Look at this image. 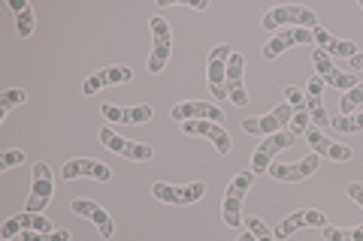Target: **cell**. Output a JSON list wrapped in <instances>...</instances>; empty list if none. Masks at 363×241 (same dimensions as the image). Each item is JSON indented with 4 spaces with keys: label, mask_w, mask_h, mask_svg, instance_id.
<instances>
[{
    "label": "cell",
    "mask_w": 363,
    "mask_h": 241,
    "mask_svg": "<svg viewBox=\"0 0 363 241\" xmlns=\"http://www.w3.org/2000/svg\"><path fill=\"white\" fill-rule=\"evenodd\" d=\"M267 30H276V28H306V30H315L318 28V18H315V9L309 6H276L269 9L260 21Z\"/></svg>",
    "instance_id": "cell-1"
},
{
    "label": "cell",
    "mask_w": 363,
    "mask_h": 241,
    "mask_svg": "<svg viewBox=\"0 0 363 241\" xmlns=\"http://www.w3.org/2000/svg\"><path fill=\"white\" fill-rule=\"evenodd\" d=\"M252 181H255V172H240V175L230 181V187H227L224 205H221L227 226H233V229L242 226V199H245V193L252 190Z\"/></svg>",
    "instance_id": "cell-2"
},
{
    "label": "cell",
    "mask_w": 363,
    "mask_h": 241,
    "mask_svg": "<svg viewBox=\"0 0 363 241\" xmlns=\"http://www.w3.org/2000/svg\"><path fill=\"white\" fill-rule=\"evenodd\" d=\"M312 66H315V76L321 78L324 85L336 88V90H351V88L360 85L354 73H339L333 66V57L327 54L324 49H312Z\"/></svg>",
    "instance_id": "cell-3"
},
{
    "label": "cell",
    "mask_w": 363,
    "mask_h": 241,
    "mask_svg": "<svg viewBox=\"0 0 363 241\" xmlns=\"http://www.w3.org/2000/svg\"><path fill=\"white\" fill-rule=\"evenodd\" d=\"M291 121H294V109L288 106H276L269 114H264V118H245L242 121V130L245 133H252V136H272V133H281V130H288L291 127Z\"/></svg>",
    "instance_id": "cell-4"
},
{
    "label": "cell",
    "mask_w": 363,
    "mask_h": 241,
    "mask_svg": "<svg viewBox=\"0 0 363 241\" xmlns=\"http://www.w3.org/2000/svg\"><path fill=\"white\" fill-rule=\"evenodd\" d=\"M294 142H297V136H294L291 130H281V133L267 136V139L257 145L255 157H252V172H255V175H264V172H269L272 157H276L279 151H285V148H291Z\"/></svg>",
    "instance_id": "cell-5"
},
{
    "label": "cell",
    "mask_w": 363,
    "mask_h": 241,
    "mask_svg": "<svg viewBox=\"0 0 363 241\" xmlns=\"http://www.w3.org/2000/svg\"><path fill=\"white\" fill-rule=\"evenodd\" d=\"M52 196H55V181H52V169H49V163H37V166H33L30 196H28V211L40 214L43 208H49Z\"/></svg>",
    "instance_id": "cell-6"
},
{
    "label": "cell",
    "mask_w": 363,
    "mask_h": 241,
    "mask_svg": "<svg viewBox=\"0 0 363 241\" xmlns=\"http://www.w3.org/2000/svg\"><path fill=\"white\" fill-rule=\"evenodd\" d=\"M233 54V45H215L209 54V94L215 100H227V61Z\"/></svg>",
    "instance_id": "cell-7"
},
{
    "label": "cell",
    "mask_w": 363,
    "mask_h": 241,
    "mask_svg": "<svg viewBox=\"0 0 363 241\" xmlns=\"http://www.w3.org/2000/svg\"><path fill=\"white\" fill-rule=\"evenodd\" d=\"M100 145L109 148V151L118 157H128V160H152V154H155L152 145L124 139V136H118L112 127H100Z\"/></svg>",
    "instance_id": "cell-8"
},
{
    "label": "cell",
    "mask_w": 363,
    "mask_h": 241,
    "mask_svg": "<svg viewBox=\"0 0 363 241\" xmlns=\"http://www.w3.org/2000/svg\"><path fill=\"white\" fill-rule=\"evenodd\" d=\"M152 196L167 202V205H194L206 196V184H203V181H194V184H185V187H173V184L157 181V184H152Z\"/></svg>",
    "instance_id": "cell-9"
},
{
    "label": "cell",
    "mask_w": 363,
    "mask_h": 241,
    "mask_svg": "<svg viewBox=\"0 0 363 241\" xmlns=\"http://www.w3.org/2000/svg\"><path fill=\"white\" fill-rule=\"evenodd\" d=\"M152 40H155V49L149 57V73H164V66L169 64V49H173V37H169V25L164 18H152Z\"/></svg>",
    "instance_id": "cell-10"
},
{
    "label": "cell",
    "mask_w": 363,
    "mask_h": 241,
    "mask_svg": "<svg viewBox=\"0 0 363 241\" xmlns=\"http://www.w3.org/2000/svg\"><path fill=\"white\" fill-rule=\"evenodd\" d=\"M242 70H245V57L242 52H233L227 61V100L233 106H248V94H245V82H242Z\"/></svg>",
    "instance_id": "cell-11"
},
{
    "label": "cell",
    "mask_w": 363,
    "mask_h": 241,
    "mask_svg": "<svg viewBox=\"0 0 363 241\" xmlns=\"http://www.w3.org/2000/svg\"><path fill=\"white\" fill-rule=\"evenodd\" d=\"M169 118L173 121H212V124H221L224 121V114L218 106H212V102H179V106L169 109Z\"/></svg>",
    "instance_id": "cell-12"
},
{
    "label": "cell",
    "mask_w": 363,
    "mask_h": 241,
    "mask_svg": "<svg viewBox=\"0 0 363 241\" xmlns=\"http://www.w3.org/2000/svg\"><path fill=\"white\" fill-rule=\"evenodd\" d=\"M130 78H133L130 66H106V70L91 73V76L85 78L82 90H85V97H94V94H100L104 88H109V85H124V82H130Z\"/></svg>",
    "instance_id": "cell-13"
},
{
    "label": "cell",
    "mask_w": 363,
    "mask_h": 241,
    "mask_svg": "<svg viewBox=\"0 0 363 241\" xmlns=\"http://www.w3.org/2000/svg\"><path fill=\"white\" fill-rule=\"evenodd\" d=\"M306 139H309V145H312V151L318 154V157H327V160H336V163H348L351 157H354V151H351L348 145H336V142H330L327 136L321 133V127H312L306 130Z\"/></svg>",
    "instance_id": "cell-14"
},
{
    "label": "cell",
    "mask_w": 363,
    "mask_h": 241,
    "mask_svg": "<svg viewBox=\"0 0 363 241\" xmlns=\"http://www.w3.org/2000/svg\"><path fill=\"white\" fill-rule=\"evenodd\" d=\"M318 166H321V157L318 154H309L306 160H300V163H272L269 166V175L276 181H303V178H312Z\"/></svg>",
    "instance_id": "cell-15"
},
{
    "label": "cell",
    "mask_w": 363,
    "mask_h": 241,
    "mask_svg": "<svg viewBox=\"0 0 363 241\" xmlns=\"http://www.w3.org/2000/svg\"><path fill=\"white\" fill-rule=\"evenodd\" d=\"M182 130H185L188 136H206V139H212L215 151H218L221 157L230 151V145H233L230 133H227L221 124H212V121H185V124H182Z\"/></svg>",
    "instance_id": "cell-16"
},
{
    "label": "cell",
    "mask_w": 363,
    "mask_h": 241,
    "mask_svg": "<svg viewBox=\"0 0 363 241\" xmlns=\"http://www.w3.org/2000/svg\"><path fill=\"white\" fill-rule=\"evenodd\" d=\"M306 42H315L312 30H306V28H288V30H281L279 37H272L260 52H264L267 61H276V57H279L281 52H288L291 45H306Z\"/></svg>",
    "instance_id": "cell-17"
},
{
    "label": "cell",
    "mask_w": 363,
    "mask_h": 241,
    "mask_svg": "<svg viewBox=\"0 0 363 241\" xmlns=\"http://www.w3.org/2000/svg\"><path fill=\"white\" fill-rule=\"evenodd\" d=\"M61 175L67 181H73V178H94V181H100V184H106V181L112 178V172H109V166L97 163V160L76 157V160H67V166L61 169Z\"/></svg>",
    "instance_id": "cell-18"
},
{
    "label": "cell",
    "mask_w": 363,
    "mask_h": 241,
    "mask_svg": "<svg viewBox=\"0 0 363 241\" xmlns=\"http://www.w3.org/2000/svg\"><path fill=\"white\" fill-rule=\"evenodd\" d=\"M70 208H73V214H79V217H85V221L94 223L104 238H112V233H116V226H112V217H109V211L104 208V205H97V202H91V199H73Z\"/></svg>",
    "instance_id": "cell-19"
},
{
    "label": "cell",
    "mask_w": 363,
    "mask_h": 241,
    "mask_svg": "<svg viewBox=\"0 0 363 241\" xmlns=\"http://www.w3.org/2000/svg\"><path fill=\"white\" fill-rule=\"evenodd\" d=\"M306 226H327V214L318 211V208H306V211H294L291 217H285L279 226H276V238H288L294 235L297 229H306Z\"/></svg>",
    "instance_id": "cell-20"
},
{
    "label": "cell",
    "mask_w": 363,
    "mask_h": 241,
    "mask_svg": "<svg viewBox=\"0 0 363 241\" xmlns=\"http://www.w3.org/2000/svg\"><path fill=\"white\" fill-rule=\"evenodd\" d=\"M100 112H104L106 121H116V124H145L152 118L149 102H145V106H130V109H118V106H112V102H106Z\"/></svg>",
    "instance_id": "cell-21"
},
{
    "label": "cell",
    "mask_w": 363,
    "mask_h": 241,
    "mask_svg": "<svg viewBox=\"0 0 363 241\" xmlns=\"http://www.w3.org/2000/svg\"><path fill=\"white\" fill-rule=\"evenodd\" d=\"M16 217H18V226H21V233H52V223H49V217H43V214L21 211V214H16Z\"/></svg>",
    "instance_id": "cell-22"
},
{
    "label": "cell",
    "mask_w": 363,
    "mask_h": 241,
    "mask_svg": "<svg viewBox=\"0 0 363 241\" xmlns=\"http://www.w3.org/2000/svg\"><path fill=\"white\" fill-rule=\"evenodd\" d=\"M330 127L339 133H363V112L357 114H336L330 121Z\"/></svg>",
    "instance_id": "cell-23"
},
{
    "label": "cell",
    "mask_w": 363,
    "mask_h": 241,
    "mask_svg": "<svg viewBox=\"0 0 363 241\" xmlns=\"http://www.w3.org/2000/svg\"><path fill=\"white\" fill-rule=\"evenodd\" d=\"M25 100H28V94H25L21 88H9V90H4V94H0V118H6L9 109L25 106Z\"/></svg>",
    "instance_id": "cell-24"
},
{
    "label": "cell",
    "mask_w": 363,
    "mask_h": 241,
    "mask_svg": "<svg viewBox=\"0 0 363 241\" xmlns=\"http://www.w3.org/2000/svg\"><path fill=\"white\" fill-rule=\"evenodd\" d=\"M324 241H363V226H354V229L324 226Z\"/></svg>",
    "instance_id": "cell-25"
},
{
    "label": "cell",
    "mask_w": 363,
    "mask_h": 241,
    "mask_svg": "<svg viewBox=\"0 0 363 241\" xmlns=\"http://www.w3.org/2000/svg\"><path fill=\"white\" fill-rule=\"evenodd\" d=\"M242 223H245V229L255 235V241H276V233L260 221V217H242Z\"/></svg>",
    "instance_id": "cell-26"
},
{
    "label": "cell",
    "mask_w": 363,
    "mask_h": 241,
    "mask_svg": "<svg viewBox=\"0 0 363 241\" xmlns=\"http://www.w3.org/2000/svg\"><path fill=\"white\" fill-rule=\"evenodd\" d=\"M324 52L330 54V57H348V61H351V57L357 54V45L351 42V40H333L330 37V42L324 45Z\"/></svg>",
    "instance_id": "cell-27"
},
{
    "label": "cell",
    "mask_w": 363,
    "mask_h": 241,
    "mask_svg": "<svg viewBox=\"0 0 363 241\" xmlns=\"http://www.w3.org/2000/svg\"><path fill=\"white\" fill-rule=\"evenodd\" d=\"M360 106H363V82H360L357 88H351L348 94L339 100V112H342V114H351V112L360 109Z\"/></svg>",
    "instance_id": "cell-28"
},
{
    "label": "cell",
    "mask_w": 363,
    "mask_h": 241,
    "mask_svg": "<svg viewBox=\"0 0 363 241\" xmlns=\"http://www.w3.org/2000/svg\"><path fill=\"white\" fill-rule=\"evenodd\" d=\"M306 109H309V118L315 127H324V124H330V118H327V112L321 106V97H309L306 94Z\"/></svg>",
    "instance_id": "cell-29"
},
{
    "label": "cell",
    "mask_w": 363,
    "mask_h": 241,
    "mask_svg": "<svg viewBox=\"0 0 363 241\" xmlns=\"http://www.w3.org/2000/svg\"><path fill=\"white\" fill-rule=\"evenodd\" d=\"M21 241H70L67 229H52V233H21Z\"/></svg>",
    "instance_id": "cell-30"
},
{
    "label": "cell",
    "mask_w": 363,
    "mask_h": 241,
    "mask_svg": "<svg viewBox=\"0 0 363 241\" xmlns=\"http://www.w3.org/2000/svg\"><path fill=\"white\" fill-rule=\"evenodd\" d=\"M312 127V118H309V109H300V112H294V121H291V133L294 136H300V133H306Z\"/></svg>",
    "instance_id": "cell-31"
},
{
    "label": "cell",
    "mask_w": 363,
    "mask_h": 241,
    "mask_svg": "<svg viewBox=\"0 0 363 241\" xmlns=\"http://www.w3.org/2000/svg\"><path fill=\"white\" fill-rule=\"evenodd\" d=\"M281 97H285L288 100V106L294 109V112H300V109H306V94H303V90L300 88H285V94H281Z\"/></svg>",
    "instance_id": "cell-32"
},
{
    "label": "cell",
    "mask_w": 363,
    "mask_h": 241,
    "mask_svg": "<svg viewBox=\"0 0 363 241\" xmlns=\"http://www.w3.org/2000/svg\"><path fill=\"white\" fill-rule=\"evenodd\" d=\"M30 33H33V6H28L25 13L18 16V37H25V40H28Z\"/></svg>",
    "instance_id": "cell-33"
},
{
    "label": "cell",
    "mask_w": 363,
    "mask_h": 241,
    "mask_svg": "<svg viewBox=\"0 0 363 241\" xmlns=\"http://www.w3.org/2000/svg\"><path fill=\"white\" fill-rule=\"evenodd\" d=\"M18 163H25V151H4L0 154V169H13Z\"/></svg>",
    "instance_id": "cell-34"
},
{
    "label": "cell",
    "mask_w": 363,
    "mask_h": 241,
    "mask_svg": "<svg viewBox=\"0 0 363 241\" xmlns=\"http://www.w3.org/2000/svg\"><path fill=\"white\" fill-rule=\"evenodd\" d=\"M348 196L363 208V184H360V181H351V184H348Z\"/></svg>",
    "instance_id": "cell-35"
},
{
    "label": "cell",
    "mask_w": 363,
    "mask_h": 241,
    "mask_svg": "<svg viewBox=\"0 0 363 241\" xmlns=\"http://www.w3.org/2000/svg\"><path fill=\"white\" fill-rule=\"evenodd\" d=\"M321 90H324V82L318 76H312L309 78V88H306V94H309V97H321Z\"/></svg>",
    "instance_id": "cell-36"
},
{
    "label": "cell",
    "mask_w": 363,
    "mask_h": 241,
    "mask_svg": "<svg viewBox=\"0 0 363 241\" xmlns=\"http://www.w3.org/2000/svg\"><path fill=\"white\" fill-rule=\"evenodd\" d=\"M312 37H315V42H318V49H324V45L330 42V33H327L324 28H315V30H312Z\"/></svg>",
    "instance_id": "cell-37"
},
{
    "label": "cell",
    "mask_w": 363,
    "mask_h": 241,
    "mask_svg": "<svg viewBox=\"0 0 363 241\" xmlns=\"http://www.w3.org/2000/svg\"><path fill=\"white\" fill-rule=\"evenodd\" d=\"M351 66H354L357 73H363V54H360V52H357L354 57H351Z\"/></svg>",
    "instance_id": "cell-38"
},
{
    "label": "cell",
    "mask_w": 363,
    "mask_h": 241,
    "mask_svg": "<svg viewBox=\"0 0 363 241\" xmlns=\"http://www.w3.org/2000/svg\"><path fill=\"white\" fill-rule=\"evenodd\" d=\"M188 6H194V9H209V4H206V0H191Z\"/></svg>",
    "instance_id": "cell-39"
},
{
    "label": "cell",
    "mask_w": 363,
    "mask_h": 241,
    "mask_svg": "<svg viewBox=\"0 0 363 241\" xmlns=\"http://www.w3.org/2000/svg\"><path fill=\"white\" fill-rule=\"evenodd\" d=\"M236 241H255V235H252V233H248V229H245V233H242L240 238H236Z\"/></svg>",
    "instance_id": "cell-40"
},
{
    "label": "cell",
    "mask_w": 363,
    "mask_h": 241,
    "mask_svg": "<svg viewBox=\"0 0 363 241\" xmlns=\"http://www.w3.org/2000/svg\"><path fill=\"white\" fill-rule=\"evenodd\" d=\"M360 6H363V0H360Z\"/></svg>",
    "instance_id": "cell-41"
}]
</instances>
